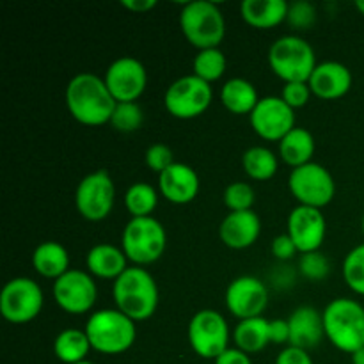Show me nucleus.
<instances>
[{
  "instance_id": "obj_33",
  "label": "nucleus",
  "mask_w": 364,
  "mask_h": 364,
  "mask_svg": "<svg viewBox=\"0 0 364 364\" xmlns=\"http://www.w3.org/2000/svg\"><path fill=\"white\" fill-rule=\"evenodd\" d=\"M142 123H144V112L139 107V103L128 102L117 103L109 124L121 134H132V132H137L142 127Z\"/></svg>"
},
{
  "instance_id": "obj_2",
  "label": "nucleus",
  "mask_w": 364,
  "mask_h": 364,
  "mask_svg": "<svg viewBox=\"0 0 364 364\" xmlns=\"http://www.w3.org/2000/svg\"><path fill=\"white\" fill-rule=\"evenodd\" d=\"M116 309L134 322H144L156 313L160 294L155 277L144 267H128L112 287Z\"/></svg>"
},
{
  "instance_id": "obj_19",
  "label": "nucleus",
  "mask_w": 364,
  "mask_h": 364,
  "mask_svg": "<svg viewBox=\"0 0 364 364\" xmlns=\"http://www.w3.org/2000/svg\"><path fill=\"white\" fill-rule=\"evenodd\" d=\"M262 235V220L255 210L230 212L219 226V237L226 247L242 251L258 242Z\"/></svg>"
},
{
  "instance_id": "obj_42",
  "label": "nucleus",
  "mask_w": 364,
  "mask_h": 364,
  "mask_svg": "<svg viewBox=\"0 0 364 364\" xmlns=\"http://www.w3.org/2000/svg\"><path fill=\"white\" fill-rule=\"evenodd\" d=\"M215 364H252V361L251 358H249V354L238 350L237 347H230L226 352H223V354L215 359Z\"/></svg>"
},
{
  "instance_id": "obj_37",
  "label": "nucleus",
  "mask_w": 364,
  "mask_h": 364,
  "mask_svg": "<svg viewBox=\"0 0 364 364\" xmlns=\"http://www.w3.org/2000/svg\"><path fill=\"white\" fill-rule=\"evenodd\" d=\"M146 166L156 174H162L164 171L169 169L174 164V153L169 146L166 144H153L146 151Z\"/></svg>"
},
{
  "instance_id": "obj_35",
  "label": "nucleus",
  "mask_w": 364,
  "mask_h": 364,
  "mask_svg": "<svg viewBox=\"0 0 364 364\" xmlns=\"http://www.w3.org/2000/svg\"><path fill=\"white\" fill-rule=\"evenodd\" d=\"M299 270L306 279L322 281L329 276L331 265L326 255H322L320 251L306 252V255H301V259H299Z\"/></svg>"
},
{
  "instance_id": "obj_11",
  "label": "nucleus",
  "mask_w": 364,
  "mask_h": 364,
  "mask_svg": "<svg viewBox=\"0 0 364 364\" xmlns=\"http://www.w3.org/2000/svg\"><path fill=\"white\" fill-rule=\"evenodd\" d=\"M230 326L223 313L215 309H201L188 322L187 338L192 350L203 359L215 361L230 348Z\"/></svg>"
},
{
  "instance_id": "obj_3",
  "label": "nucleus",
  "mask_w": 364,
  "mask_h": 364,
  "mask_svg": "<svg viewBox=\"0 0 364 364\" xmlns=\"http://www.w3.org/2000/svg\"><path fill=\"white\" fill-rule=\"evenodd\" d=\"M326 336L338 350L354 354L364 347V306L348 297L331 301L322 311Z\"/></svg>"
},
{
  "instance_id": "obj_18",
  "label": "nucleus",
  "mask_w": 364,
  "mask_h": 364,
  "mask_svg": "<svg viewBox=\"0 0 364 364\" xmlns=\"http://www.w3.org/2000/svg\"><path fill=\"white\" fill-rule=\"evenodd\" d=\"M201 188V180L194 167L174 162L169 169L159 174V192L173 205H188L194 201Z\"/></svg>"
},
{
  "instance_id": "obj_21",
  "label": "nucleus",
  "mask_w": 364,
  "mask_h": 364,
  "mask_svg": "<svg viewBox=\"0 0 364 364\" xmlns=\"http://www.w3.org/2000/svg\"><path fill=\"white\" fill-rule=\"evenodd\" d=\"M288 326H290V343L288 345L302 348V350L318 347L320 341L326 336L322 313L311 306H301L295 309L288 318Z\"/></svg>"
},
{
  "instance_id": "obj_27",
  "label": "nucleus",
  "mask_w": 364,
  "mask_h": 364,
  "mask_svg": "<svg viewBox=\"0 0 364 364\" xmlns=\"http://www.w3.org/2000/svg\"><path fill=\"white\" fill-rule=\"evenodd\" d=\"M233 341L245 354L262 352L270 343V322L263 316L240 320L233 331Z\"/></svg>"
},
{
  "instance_id": "obj_47",
  "label": "nucleus",
  "mask_w": 364,
  "mask_h": 364,
  "mask_svg": "<svg viewBox=\"0 0 364 364\" xmlns=\"http://www.w3.org/2000/svg\"><path fill=\"white\" fill-rule=\"evenodd\" d=\"M77 364H95V363H91V361H82V363H77Z\"/></svg>"
},
{
  "instance_id": "obj_26",
  "label": "nucleus",
  "mask_w": 364,
  "mask_h": 364,
  "mask_svg": "<svg viewBox=\"0 0 364 364\" xmlns=\"http://www.w3.org/2000/svg\"><path fill=\"white\" fill-rule=\"evenodd\" d=\"M316 142L309 130L301 127H295L283 141L279 142V156L284 164L295 169V167L306 166L313 162Z\"/></svg>"
},
{
  "instance_id": "obj_22",
  "label": "nucleus",
  "mask_w": 364,
  "mask_h": 364,
  "mask_svg": "<svg viewBox=\"0 0 364 364\" xmlns=\"http://www.w3.org/2000/svg\"><path fill=\"white\" fill-rule=\"evenodd\" d=\"M85 265L92 277L116 281L128 269V258L121 247L112 244H96L85 256Z\"/></svg>"
},
{
  "instance_id": "obj_23",
  "label": "nucleus",
  "mask_w": 364,
  "mask_h": 364,
  "mask_svg": "<svg viewBox=\"0 0 364 364\" xmlns=\"http://www.w3.org/2000/svg\"><path fill=\"white\" fill-rule=\"evenodd\" d=\"M288 6L284 0H244L240 6L242 18L255 28H272L288 18Z\"/></svg>"
},
{
  "instance_id": "obj_36",
  "label": "nucleus",
  "mask_w": 364,
  "mask_h": 364,
  "mask_svg": "<svg viewBox=\"0 0 364 364\" xmlns=\"http://www.w3.org/2000/svg\"><path fill=\"white\" fill-rule=\"evenodd\" d=\"M316 20V9L313 4L306 2V0H299V2H294L288 6V18L287 21L295 28H301V31H306V28L311 27Z\"/></svg>"
},
{
  "instance_id": "obj_45",
  "label": "nucleus",
  "mask_w": 364,
  "mask_h": 364,
  "mask_svg": "<svg viewBox=\"0 0 364 364\" xmlns=\"http://www.w3.org/2000/svg\"><path fill=\"white\" fill-rule=\"evenodd\" d=\"M355 7H358L359 13H361L364 16V0H358V2H355Z\"/></svg>"
},
{
  "instance_id": "obj_13",
  "label": "nucleus",
  "mask_w": 364,
  "mask_h": 364,
  "mask_svg": "<svg viewBox=\"0 0 364 364\" xmlns=\"http://www.w3.org/2000/svg\"><path fill=\"white\" fill-rule=\"evenodd\" d=\"M55 304L68 315H85L91 311L98 299V287L95 277L80 269L68 270L64 276L53 281L52 288Z\"/></svg>"
},
{
  "instance_id": "obj_31",
  "label": "nucleus",
  "mask_w": 364,
  "mask_h": 364,
  "mask_svg": "<svg viewBox=\"0 0 364 364\" xmlns=\"http://www.w3.org/2000/svg\"><path fill=\"white\" fill-rule=\"evenodd\" d=\"M228 59L220 48L198 50L194 60H192V75L199 77L201 80L213 84L226 73Z\"/></svg>"
},
{
  "instance_id": "obj_10",
  "label": "nucleus",
  "mask_w": 364,
  "mask_h": 364,
  "mask_svg": "<svg viewBox=\"0 0 364 364\" xmlns=\"http://www.w3.org/2000/svg\"><path fill=\"white\" fill-rule=\"evenodd\" d=\"M212 84L196 75H185L174 80L164 95L166 110L176 119H194L205 114L212 105Z\"/></svg>"
},
{
  "instance_id": "obj_5",
  "label": "nucleus",
  "mask_w": 364,
  "mask_h": 364,
  "mask_svg": "<svg viewBox=\"0 0 364 364\" xmlns=\"http://www.w3.org/2000/svg\"><path fill=\"white\" fill-rule=\"evenodd\" d=\"M180 28L194 48H219L226 36V20L217 4L194 0L181 7Z\"/></svg>"
},
{
  "instance_id": "obj_15",
  "label": "nucleus",
  "mask_w": 364,
  "mask_h": 364,
  "mask_svg": "<svg viewBox=\"0 0 364 364\" xmlns=\"http://www.w3.org/2000/svg\"><path fill=\"white\" fill-rule=\"evenodd\" d=\"M103 80L117 103L137 102L148 87V71L141 60L124 55L107 68Z\"/></svg>"
},
{
  "instance_id": "obj_1",
  "label": "nucleus",
  "mask_w": 364,
  "mask_h": 364,
  "mask_svg": "<svg viewBox=\"0 0 364 364\" xmlns=\"http://www.w3.org/2000/svg\"><path fill=\"white\" fill-rule=\"evenodd\" d=\"M68 112L85 127H102L110 123L117 102L105 80L95 73H78L68 82L64 92Z\"/></svg>"
},
{
  "instance_id": "obj_39",
  "label": "nucleus",
  "mask_w": 364,
  "mask_h": 364,
  "mask_svg": "<svg viewBox=\"0 0 364 364\" xmlns=\"http://www.w3.org/2000/svg\"><path fill=\"white\" fill-rule=\"evenodd\" d=\"M297 252V245H295V242L291 240L288 233L277 235L272 240V255L276 256L277 259H281V262H288V259L294 258Z\"/></svg>"
},
{
  "instance_id": "obj_9",
  "label": "nucleus",
  "mask_w": 364,
  "mask_h": 364,
  "mask_svg": "<svg viewBox=\"0 0 364 364\" xmlns=\"http://www.w3.org/2000/svg\"><path fill=\"white\" fill-rule=\"evenodd\" d=\"M45 306L41 287L28 277H14L0 291V315L9 323H28L38 318Z\"/></svg>"
},
{
  "instance_id": "obj_44",
  "label": "nucleus",
  "mask_w": 364,
  "mask_h": 364,
  "mask_svg": "<svg viewBox=\"0 0 364 364\" xmlns=\"http://www.w3.org/2000/svg\"><path fill=\"white\" fill-rule=\"evenodd\" d=\"M350 358H352V364H364V347L359 348L358 352H354Z\"/></svg>"
},
{
  "instance_id": "obj_43",
  "label": "nucleus",
  "mask_w": 364,
  "mask_h": 364,
  "mask_svg": "<svg viewBox=\"0 0 364 364\" xmlns=\"http://www.w3.org/2000/svg\"><path fill=\"white\" fill-rule=\"evenodd\" d=\"M124 9L132 11V13H148L149 9L156 6L155 0H123Z\"/></svg>"
},
{
  "instance_id": "obj_28",
  "label": "nucleus",
  "mask_w": 364,
  "mask_h": 364,
  "mask_svg": "<svg viewBox=\"0 0 364 364\" xmlns=\"http://www.w3.org/2000/svg\"><path fill=\"white\" fill-rule=\"evenodd\" d=\"M92 350L87 334L82 329H64L53 340V354L64 364H77L87 361Z\"/></svg>"
},
{
  "instance_id": "obj_12",
  "label": "nucleus",
  "mask_w": 364,
  "mask_h": 364,
  "mask_svg": "<svg viewBox=\"0 0 364 364\" xmlns=\"http://www.w3.org/2000/svg\"><path fill=\"white\" fill-rule=\"evenodd\" d=\"M116 205V185L109 171H92L80 180L75 192V206L85 220L107 219Z\"/></svg>"
},
{
  "instance_id": "obj_29",
  "label": "nucleus",
  "mask_w": 364,
  "mask_h": 364,
  "mask_svg": "<svg viewBox=\"0 0 364 364\" xmlns=\"http://www.w3.org/2000/svg\"><path fill=\"white\" fill-rule=\"evenodd\" d=\"M242 167L251 180L267 181L277 174L279 160L272 149L265 146H252L242 156Z\"/></svg>"
},
{
  "instance_id": "obj_20",
  "label": "nucleus",
  "mask_w": 364,
  "mask_h": 364,
  "mask_svg": "<svg viewBox=\"0 0 364 364\" xmlns=\"http://www.w3.org/2000/svg\"><path fill=\"white\" fill-rule=\"evenodd\" d=\"M308 84L316 98L340 100L350 91L352 71L338 60H326L315 68Z\"/></svg>"
},
{
  "instance_id": "obj_38",
  "label": "nucleus",
  "mask_w": 364,
  "mask_h": 364,
  "mask_svg": "<svg viewBox=\"0 0 364 364\" xmlns=\"http://www.w3.org/2000/svg\"><path fill=\"white\" fill-rule=\"evenodd\" d=\"M313 92L308 82H288L283 85L281 98L291 107V109H302L311 100Z\"/></svg>"
},
{
  "instance_id": "obj_32",
  "label": "nucleus",
  "mask_w": 364,
  "mask_h": 364,
  "mask_svg": "<svg viewBox=\"0 0 364 364\" xmlns=\"http://www.w3.org/2000/svg\"><path fill=\"white\" fill-rule=\"evenodd\" d=\"M343 279L354 294L364 297V242L355 245L343 259Z\"/></svg>"
},
{
  "instance_id": "obj_30",
  "label": "nucleus",
  "mask_w": 364,
  "mask_h": 364,
  "mask_svg": "<svg viewBox=\"0 0 364 364\" xmlns=\"http://www.w3.org/2000/svg\"><path fill=\"white\" fill-rule=\"evenodd\" d=\"M124 206L132 219L135 217H153V212L159 206V192L153 185L146 181H137L128 187L124 194Z\"/></svg>"
},
{
  "instance_id": "obj_34",
  "label": "nucleus",
  "mask_w": 364,
  "mask_h": 364,
  "mask_svg": "<svg viewBox=\"0 0 364 364\" xmlns=\"http://www.w3.org/2000/svg\"><path fill=\"white\" fill-rule=\"evenodd\" d=\"M223 199L230 212H247L255 206L256 192L245 181H233L224 188Z\"/></svg>"
},
{
  "instance_id": "obj_46",
  "label": "nucleus",
  "mask_w": 364,
  "mask_h": 364,
  "mask_svg": "<svg viewBox=\"0 0 364 364\" xmlns=\"http://www.w3.org/2000/svg\"><path fill=\"white\" fill-rule=\"evenodd\" d=\"M361 230H363V235H364V212H363V219H361Z\"/></svg>"
},
{
  "instance_id": "obj_40",
  "label": "nucleus",
  "mask_w": 364,
  "mask_h": 364,
  "mask_svg": "<svg viewBox=\"0 0 364 364\" xmlns=\"http://www.w3.org/2000/svg\"><path fill=\"white\" fill-rule=\"evenodd\" d=\"M276 364H313V359L308 350H302V348L290 347L288 345L284 350L279 352Z\"/></svg>"
},
{
  "instance_id": "obj_25",
  "label": "nucleus",
  "mask_w": 364,
  "mask_h": 364,
  "mask_svg": "<svg viewBox=\"0 0 364 364\" xmlns=\"http://www.w3.org/2000/svg\"><path fill=\"white\" fill-rule=\"evenodd\" d=\"M259 100L262 98L258 96L256 85L245 78H230L220 87V103L224 105V109L230 110L231 114H237V116H242V114L249 116L258 105Z\"/></svg>"
},
{
  "instance_id": "obj_16",
  "label": "nucleus",
  "mask_w": 364,
  "mask_h": 364,
  "mask_svg": "<svg viewBox=\"0 0 364 364\" xmlns=\"http://www.w3.org/2000/svg\"><path fill=\"white\" fill-rule=\"evenodd\" d=\"M226 308L238 320L262 316L269 306V288L252 276H240L226 290Z\"/></svg>"
},
{
  "instance_id": "obj_24",
  "label": "nucleus",
  "mask_w": 364,
  "mask_h": 364,
  "mask_svg": "<svg viewBox=\"0 0 364 364\" xmlns=\"http://www.w3.org/2000/svg\"><path fill=\"white\" fill-rule=\"evenodd\" d=\"M32 267L39 276L57 281L70 269V252L55 240L41 242L32 252Z\"/></svg>"
},
{
  "instance_id": "obj_7",
  "label": "nucleus",
  "mask_w": 364,
  "mask_h": 364,
  "mask_svg": "<svg viewBox=\"0 0 364 364\" xmlns=\"http://www.w3.org/2000/svg\"><path fill=\"white\" fill-rule=\"evenodd\" d=\"M269 64L284 84L308 82L318 66L313 46L304 38L294 34L281 36L270 45Z\"/></svg>"
},
{
  "instance_id": "obj_4",
  "label": "nucleus",
  "mask_w": 364,
  "mask_h": 364,
  "mask_svg": "<svg viewBox=\"0 0 364 364\" xmlns=\"http://www.w3.org/2000/svg\"><path fill=\"white\" fill-rule=\"evenodd\" d=\"M85 334L92 350L105 355H119L130 350L137 338L135 322L119 309H100L87 318Z\"/></svg>"
},
{
  "instance_id": "obj_17",
  "label": "nucleus",
  "mask_w": 364,
  "mask_h": 364,
  "mask_svg": "<svg viewBox=\"0 0 364 364\" xmlns=\"http://www.w3.org/2000/svg\"><path fill=\"white\" fill-rule=\"evenodd\" d=\"M287 233L295 242L299 255L320 251L327 237V219L322 210L297 205L288 215Z\"/></svg>"
},
{
  "instance_id": "obj_8",
  "label": "nucleus",
  "mask_w": 364,
  "mask_h": 364,
  "mask_svg": "<svg viewBox=\"0 0 364 364\" xmlns=\"http://www.w3.org/2000/svg\"><path fill=\"white\" fill-rule=\"evenodd\" d=\"M288 188L299 205L318 210L331 205L336 194L333 174L318 162H309L291 169L288 176Z\"/></svg>"
},
{
  "instance_id": "obj_41",
  "label": "nucleus",
  "mask_w": 364,
  "mask_h": 364,
  "mask_svg": "<svg viewBox=\"0 0 364 364\" xmlns=\"http://www.w3.org/2000/svg\"><path fill=\"white\" fill-rule=\"evenodd\" d=\"M270 343H290V326H288V320H272L270 322Z\"/></svg>"
},
{
  "instance_id": "obj_6",
  "label": "nucleus",
  "mask_w": 364,
  "mask_h": 364,
  "mask_svg": "<svg viewBox=\"0 0 364 364\" xmlns=\"http://www.w3.org/2000/svg\"><path fill=\"white\" fill-rule=\"evenodd\" d=\"M167 247V233L155 217H135L124 226L121 235V249L128 262L135 267H146L159 262Z\"/></svg>"
},
{
  "instance_id": "obj_14",
  "label": "nucleus",
  "mask_w": 364,
  "mask_h": 364,
  "mask_svg": "<svg viewBox=\"0 0 364 364\" xmlns=\"http://www.w3.org/2000/svg\"><path fill=\"white\" fill-rule=\"evenodd\" d=\"M249 123L263 141L281 142L295 128V110L281 96H265L249 114Z\"/></svg>"
}]
</instances>
